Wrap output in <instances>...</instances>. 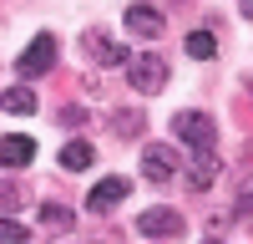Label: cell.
<instances>
[{
    "instance_id": "cell-1",
    "label": "cell",
    "mask_w": 253,
    "mask_h": 244,
    "mask_svg": "<svg viewBox=\"0 0 253 244\" xmlns=\"http://www.w3.org/2000/svg\"><path fill=\"white\" fill-rule=\"evenodd\" d=\"M213 117L208 112H177L172 117V137L177 142H187V148H198V153H213Z\"/></svg>"
},
{
    "instance_id": "cell-2",
    "label": "cell",
    "mask_w": 253,
    "mask_h": 244,
    "mask_svg": "<svg viewBox=\"0 0 253 244\" xmlns=\"http://www.w3.org/2000/svg\"><path fill=\"white\" fill-rule=\"evenodd\" d=\"M126 81H132L142 97H152V92L167 87V61L162 56H132L126 61Z\"/></svg>"
},
{
    "instance_id": "cell-3",
    "label": "cell",
    "mask_w": 253,
    "mask_h": 244,
    "mask_svg": "<svg viewBox=\"0 0 253 244\" xmlns=\"http://www.w3.org/2000/svg\"><path fill=\"white\" fill-rule=\"evenodd\" d=\"M51 66H56V36H51V31H41V36L31 41V46L20 51L15 71H20V76H46Z\"/></svg>"
},
{
    "instance_id": "cell-4",
    "label": "cell",
    "mask_w": 253,
    "mask_h": 244,
    "mask_svg": "<svg viewBox=\"0 0 253 244\" xmlns=\"http://www.w3.org/2000/svg\"><path fill=\"white\" fill-rule=\"evenodd\" d=\"M177 168H182V158H177L172 142H147V148H142V173L152 183H167Z\"/></svg>"
},
{
    "instance_id": "cell-5",
    "label": "cell",
    "mask_w": 253,
    "mask_h": 244,
    "mask_svg": "<svg viewBox=\"0 0 253 244\" xmlns=\"http://www.w3.org/2000/svg\"><path fill=\"white\" fill-rule=\"evenodd\" d=\"M137 234H147V239H177L182 234V214L177 209H142L137 214Z\"/></svg>"
},
{
    "instance_id": "cell-6",
    "label": "cell",
    "mask_w": 253,
    "mask_h": 244,
    "mask_svg": "<svg viewBox=\"0 0 253 244\" xmlns=\"http://www.w3.org/2000/svg\"><path fill=\"white\" fill-rule=\"evenodd\" d=\"M86 56L96 61V66H126V61H132V51L117 46V41H112V36H101V31L86 36Z\"/></svg>"
},
{
    "instance_id": "cell-7",
    "label": "cell",
    "mask_w": 253,
    "mask_h": 244,
    "mask_svg": "<svg viewBox=\"0 0 253 244\" xmlns=\"http://www.w3.org/2000/svg\"><path fill=\"white\" fill-rule=\"evenodd\" d=\"M218 173H223V163H218V153H198L193 163H187V188H193V193H203V188H213V183H218Z\"/></svg>"
},
{
    "instance_id": "cell-8",
    "label": "cell",
    "mask_w": 253,
    "mask_h": 244,
    "mask_svg": "<svg viewBox=\"0 0 253 244\" xmlns=\"http://www.w3.org/2000/svg\"><path fill=\"white\" fill-rule=\"evenodd\" d=\"M122 198H126V178H101L96 188L86 193V209H91V214H112Z\"/></svg>"
},
{
    "instance_id": "cell-9",
    "label": "cell",
    "mask_w": 253,
    "mask_h": 244,
    "mask_svg": "<svg viewBox=\"0 0 253 244\" xmlns=\"http://www.w3.org/2000/svg\"><path fill=\"white\" fill-rule=\"evenodd\" d=\"M126 26L137 36H162V10L147 5V0H132V5H126Z\"/></svg>"
},
{
    "instance_id": "cell-10",
    "label": "cell",
    "mask_w": 253,
    "mask_h": 244,
    "mask_svg": "<svg viewBox=\"0 0 253 244\" xmlns=\"http://www.w3.org/2000/svg\"><path fill=\"white\" fill-rule=\"evenodd\" d=\"M31 158H36L31 137H5V142H0V163H5V168H26Z\"/></svg>"
},
{
    "instance_id": "cell-11",
    "label": "cell",
    "mask_w": 253,
    "mask_h": 244,
    "mask_svg": "<svg viewBox=\"0 0 253 244\" xmlns=\"http://www.w3.org/2000/svg\"><path fill=\"white\" fill-rule=\"evenodd\" d=\"M91 158H96V148H91V142H66V148H61V168H66V173H81V168H91Z\"/></svg>"
},
{
    "instance_id": "cell-12",
    "label": "cell",
    "mask_w": 253,
    "mask_h": 244,
    "mask_svg": "<svg viewBox=\"0 0 253 244\" xmlns=\"http://www.w3.org/2000/svg\"><path fill=\"white\" fill-rule=\"evenodd\" d=\"M71 224H76V214H71V209H61V203H51V198L41 203V229H46V234H66Z\"/></svg>"
},
{
    "instance_id": "cell-13",
    "label": "cell",
    "mask_w": 253,
    "mask_h": 244,
    "mask_svg": "<svg viewBox=\"0 0 253 244\" xmlns=\"http://www.w3.org/2000/svg\"><path fill=\"white\" fill-rule=\"evenodd\" d=\"M0 107L15 112V117H31L36 112V92L31 87H5V92H0Z\"/></svg>"
},
{
    "instance_id": "cell-14",
    "label": "cell",
    "mask_w": 253,
    "mask_h": 244,
    "mask_svg": "<svg viewBox=\"0 0 253 244\" xmlns=\"http://www.w3.org/2000/svg\"><path fill=\"white\" fill-rule=\"evenodd\" d=\"M213 51H218V41L208 36V31H193V36H187V56H198V61H208Z\"/></svg>"
},
{
    "instance_id": "cell-15",
    "label": "cell",
    "mask_w": 253,
    "mask_h": 244,
    "mask_svg": "<svg viewBox=\"0 0 253 244\" xmlns=\"http://www.w3.org/2000/svg\"><path fill=\"white\" fill-rule=\"evenodd\" d=\"M31 239V229L20 219H0V244H26Z\"/></svg>"
},
{
    "instance_id": "cell-16",
    "label": "cell",
    "mask_w": 253,
    "mask_h": 244,
    "mask_svg": "<svg viewBox=\"0 0 253 244\" xmlns=\"http://www.w3.org/2000/svg\"><path fill=\"white\" fill-rule=\"evenodd\" d=\"M15 203H20V188L15 183H0V219H15Z\"/></svg>"
},
{
    "instance_id": "cell-17",
    "label": "cell",
    "mask_w": 253,
    "mask_h": 244,
    "mask_svg": "<svg viewBox=\"0 0 253 244\" xmlns=\"http://www.w3.org/2000/svg\"><path fill=\"white\" fill-rule=\"evenodd\" d=\"M112 122H117V132H122V137H137V132H142V117H137V112H117Z\"/></svg>"
},
{
    "instance_id": "cell-18",
    "label": "cell",
    "mask_w": 253,
    "mask_h": 244,
    "mask_svg": "<svg viewBox=\"0 0 253 244\" xmlns=\"http://www.w3.org/2000/svg\"><path fill=\"white\" fill-rule=\"evenodd\" d=\"M238 5H243V15H248V20H253V0H238Z\"/></svg>"
},
{
    "instance_id": "cell-19",
    "label": "cell",
    "mask_w": 253,
    "mask_h": 244,
    "mask_svg": "<svg viewBox=\"0 0 253 244\" xmlns=\"http://www.w3.org/2000/svg\"><path fill=\"white\" fill-rule=\"evenodd\" d=\"M203 244H218V239H203Z\"/></svg>"
}]
</instances>
